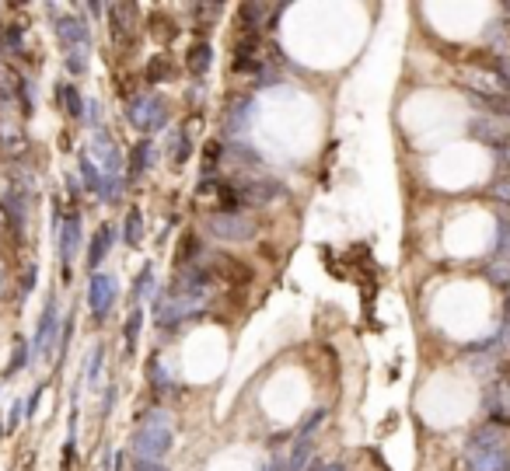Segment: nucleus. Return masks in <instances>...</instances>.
I'll use <instances>...</instances> for the list:
<instances>
[{"label": "nucleus", "mask_w": 510, "mask_h": 471, "mask_svg": "<svg viewBox=\"0 0 510 471\" xmlns=\"http://www.w3.org/2000/svg\"><path fill=\"white\" fill-rule=\"evenodd\" d=\"M203 290H186V286H172L161 300H158V307H154V318H158V325L161 328H175V325H182L186 318H193V314H200L206 304Z\"/></svg>", "instance_id": "20e7f679"}, {"label": "nucleus", "mask_w": 510, "mask_h": 471, "mask_svg": "<svg viewBox=\"0 0 510 471\" xmlns=\"http://www.w3.org/2000/svg\"><path fill=\"white\" fill-rule=\"evenodd\" d=\"M140 325H144V311H140V307H133V311H129V318H126V346H129V349L136 346Z\"/></svg>", "instance_id": "b1692460"}, {"label": "nucleus", "mask_w": 510, "mask_h": 471, "mask_svg": "<svg viewBox=\"0 0 510 471\" xmlns=\"http://www.w3.org/2000/svg\"><path fill=\"white\" fill-rule=\"evenodd\" d=\"M133 471H168L161 461H133Z\"/></svg>", "instance_id": "2f4dec72"}, {"label": "nucleus", "mask_w": 510, "mask_h": 471, "mask_svg": "<svg viewBox=\"0 0 510 471\" xmlns=\"http://www.w3.org/2000/svg\"><path fill=\"white\" fill-rule=\"evenodd\" d=\"M493 195H497V199H504V202H510V175H507V179H500V182L493 186Z\"/></svg>", "instance_id": "7c9ffc66"}, {"label": "nucleus", "mask_w": 510, "mask_h": 471, "mask_svg": "<svg viewBox=\"0 0 510 471\" xmlns=\"http://www.w3.org/2000/svg\"><path fill=\"white\" fill-rule=\"evenodd\" d=\"M4 286H7V269H4V259H0V297H4Z\"/></svg>", "instance_id": "c9c22d12"}, {"label": "nucleus", "mask_w": 510, "mask_h": 471, "mask_svg": "<svg viewBox=\"0 0 510 471\" xmlns=\"http://www.w3.org/2000/svg\"><path fill=\"white\" fill-rule=\"evenodd\" d=\"M276 81H280V70H276V67H269V63L255 74V84H259V88H269V84H276Z\"/></svg>", "instance_id": "cd10ccee"}, {"label": "nucleus", "mask_w": 510, "mask_h": 471, "mask_svg": "<svg viewBox=\"0 0 510 471\" xmlns=\"http://www.w3.org/2000/svg\"><path fill=\"white\" fill-rule=\"evenodd\" d=\"M472 136L490 143V147L504 143V140H510V115H479V119H472Z\"/></svg>", "instance_id": "9d476101"}, {"label": "nucleus", "mask_w": 510, "mask_h": 471, "mask_svg": "<svg viewBox=\"0 0 510 471\" xmlns=\"http://www.w3.org/2000/svg\"><path fill=\"white\" fill-rule=\"evenodd\" d=\"M210 231L224 241H248L255 234V220H248L245 213H213Z\"/></svg>", "instance_id": "6e6552de"}, {"label": "nucleus", "mask_w": 510, "mask_h": 471, "mask_svg": "<svg viewBox=\"0 0 510 471\" xmlns=\"http://www.w3.org/2000/svg\"><path fill=\"white\" fill-rule=\"evenodd\" d=\"M136 4H112L108 7V35L119 49H133L136 46V35H140V25H136Z\"/></svg>", "instance_id": "423d86ee"}, {"label": "nucleus", "mask_w": 510, "mask_h": 471, "mask_svg": "<svg viewBox=\"0 0 510 471\" xmlns=\"http://www.w3.org/2000/svg\"><path fill=\"white\" fill-rule=\"evenodd\" d=\"M25 363H28V346L18 339V349H14V360H11V374H14V370H21Z\"/></svg>", "instance_id": "c85d7f7f"}, {"label": "nucleus", "mask_w": 510, "mask_h": 471, "mask_svg": "<svg viewBox=\"0 0 510 471\" xmlns=\"http://www.w3.org/2000/svg\"><path fill=\"white\" fill-rule=\"evenodd\" d=\"M493 154H497L500 168H507V175H510V140H504V143H497V147H493Z\"/></svg>", "instance_id": "c756f323"}, {"label": "nucleus", "mask_w": 510, "mask_h": 471, "mask_svg": "<svg viewBox=\"0 0 510 471\" xmlns=\"http://www.w3.org/2000/svg\"><path fill=\"white\" fill-rule=\"evenodd\" d=\"M56 39L63 46V60L70 74H88V60H91V28L84 18H56Z\"/></svg>", "instance_id": "7ed1b4c3"}, {"label": "nucleus", "mask_w": 510, "mask_h": 471, "mask_svg": "<svg viewBox=\"0 0 510 471\" xmlns=\"http://www.w3.org/2000/svg\"><path fill=\"white\" fill-rule=\"evenodd\" d=\"M147 377H151V384H154L158 391H172V387H175V380L161 370V360H151V363H147Z\"/></svg>", "instance_id": "5701e85b"}, {"label": "nucleus", "mask_w": 510, "mask_h": 471, "mask_svg": "<svg viewBox=\"0 0 510 471\" xmlns=\"http://www.w3.org/2000/svg\"><path fill=\"white\" fill-rule=\"evenodd\" d=\"M151 283H154V269L151 266H144V273L136 276V283H133V304H140L144 300V293L151 290Z\"/></svg>", "instance_id": "bb28decb"}, {"label": "nucleus", "mask_w": 510, "mask_h": 471, "mask_svg": "<svg viewBox=\"0 0 510 471\" xmlns=\"http://www.w3.org/2000/svg\"><path fill=\"white\" fill-rule=\"evenodd\" d=\"M56 234H60V262H63V269H70V262H74V255L81 248V224H77V217H63Z\"/></svg>", "instance_id": "f8f14e48"}, {"label": "nucleus", "mask_w": 510, "mask_h": 471, "mask_svg": "<svg viewBox=\"0 0 510 471\" xmlns=\"http://www.w3.org/2000/svg\"><path fill=\"white\" fill-rule=\"evenodd\" d=\"M0 433H4V426H0Z\"/></svg>", "instance_id": "e433bc0d"}, {"label": "nucleus", "mask_w": 510, "mask_h": 471, "mask_svg": "<svg viewBox=\"0 0 510 471\" xmlns=\"http://www.w3.org/2000/svg\"><path fill=\"white\" fill-rule=\"evenodd\" d=\"M151 157H154V147H151V140L144 136V140L129 150V179H136L140 172H147V168H151Z\"/></svg>", "instance_id": "f3484780"}, {"label": "nucleus", "mask_w": 510, "mask_h": 471, "mask_svg": "<svg viewBox=\"0 0 510 471\" xmlns=\"http://www.w3.org/2000/svg\"><path fill=\"white\" fill-rule=\"evenodd\" d=\"M126 119H129L133 129H140L144 136H147V133H158V129L168 122V101L154 91L133 94L129 105H126Z\"/></svg>", "instance_id": "39448f33"}, {"label": "nucleus", "mask_w": 510, "mask_h": 471, "mask_svg": "<svg viewBox=\"0 0 510 471\" xmlns=\"http://www.w3.org/2000/svg\"><path fill=\"white\" fill-rule=\"evenodd\" d=\"M189 140H193V136H186L182 129H175V133L168 136V157H172V164H175V168L189 161V150H193V147H189Z\"/></svg>", "instance_id": "6ab92c4d"}, {"label": "nucleus", "mask_w": 510, "mask_h": 471, "mask_svg": "<svg viewBox=\"0 0 510 471\" xmlns=\"http://www.w3.org/2000/svg\"><path fill=\"white\" fill-rule=\"evenodd\" d=\"M147 81H161V77H172V63L165 60V56H154L151 63H147Z\"/></svg>", "instance_id": "393cba45"}, {"label": "nucleus", "mask_w": 510, "mask_h": 471, "mask_svg": "<svg viewBox=\"0 0 510 471\" xmlns=\"http://www.w3.org/2000/svg\"><path fill=\"white\" fill-rule=\"evenodd\" d=\"M39 398H42V387H39V391H35V394H32V398L25 401V408H28V415H35V408H39Z\"/></svg>", "instance_id": "72a5a7b5"}, {"label": "nucleus", "mask_w": 510, "mask_h": 471, "mask_svg": "<svg viewBox=\"0 0 510 471\" xmlns=\"http://www.w3.org/2000/svg\"><path fill=\"white\" fill-rule=\"evenodd\" d=\"M129 451H133V461H161L172 451V419H168V412H147L129 437Z\"/></svg>", "instance_id": "f03ea898"}, {"label": "nucleus", "mask_w": 510, "mask_h": 471, "mask_svg": "<svg viewBox=\"0 0 510 471\" xmlns=\"http://www.w3.org/2000/svg\"><path fill=\"white\" fill-rule=\"evenodd\" d=\"M112 238H115V234H112V227H108V224H102V227H98V234L91 238V248H88V266H91V269H98V266H102V259L108 255V248H112Z\"/></svg>", "instance_id": "dca6fc26"}, {"label": "nucleus", "mask_w": 510, "mask_h": 471, "mask_svg": "<svg viewBox=\"0 0 510 471\" xmlns=\"http://www.w3.org/2000/svg\"><path fill=\"white\" fill-rule=\"evenodd\" d=\"M84 108H88V112H84V115H88V122H91V126H98V105H95V101H88Z\"/></svg>", "instance_id": "473e14b6"}, {"label": "nucleus", "mask_w": 510, "mask_h": 471, "mask_svg": "<svg viewBox=\"0 0 510 471\" xmlns=\"http://www.w3.org/2000/svg\"><path fill=\"white\" fill-rule=\"evenodd\" d=\"M200 255V248H196V238L193 234H186L182 238V245H179V255H175V266H186L189 259H196Z\"/></svg>", "instance_id": "a878e982"}, {"label": "nucleus", "mask_w": 510, "mask_h": 471, "mask_svg": "<svg viewBox=\"0 0 510 471\" xmlns=\"http://www.w3.org/2000/svg\"><path fill=\"white\" fill-rule=\"evenodd\" d=\"M56 98H63V108H67V115L70 119H84V101H81V94L74 84H63V88H56Z\"/></svg>", "instance_id": "aec40b11"}, {"label": "nucleus", "mask_w": 510, "mask_h": 471, "mask_svg": "<svg viewBox=\"0 0 510 471\" xmlns=\"http://www.w3.org/2000/svg\"><path fill=\"white\" fill-rule=\"evenodd\" d=\"M252 119H255V101H252L248 94L234 98L231 108L224 112V136H238V133H245Z\"/></svg>", "instance_id": "9b49d317"}, {"label": "nucleus", "mask_w": 510, "mask_h": 471, "mask_svg": "<svg viewBox=\"0 0 510 471\" xmlns=\"http://www.w3.org/2000/svg\"><path fill=\"white\" fill-rule=\"evenodd\" d=\"M468 471H510V430L504 422H486L472 433L465 451Z\"/></svg>", "instance_id": "f257e3e1"}, {"label": "nucleus", "mask_w": 510, "mask_h": 471, "mask_svg": "<svg viewBox=\"0 0 510 471\" xmlns=\"http://www.w3.org/2000/svg\"><path fill=\"white\" fill-rule=\"evenodd\" d=\"M140 238H144V217H140V209H129V217H126V245L136 248Z\"/></svg>", "instance_id": "4be33fe9"}, {"label": "nucleus", "mask_w": 510, "mask_h": 471, "mask_svg": "<svg viewBox=\"0 0 510 471\" xmlns=\"http://www.w3.org/2000/svg\"><path fill=\"white\" fill-rule=\"evenodd\" d=\"M81 179H84V186H88V192H102V172H98V164L88 157V154H81Z\"/></svg>", "instance_id": "412c9836"}, {"label": "nucleus", "mask_w": 510, "mask_h": 471, "mask_svg": "<svg viewBox=\"0 0 510 471\" xmlns=\"http://www.w3.org/2000/svg\"><path fill=\"white\" fill-rule=\"evenodd\" d=\"M88 304H91L95 321H105L108 307L115 304V280H112L108 273H95V276L88 280Z\"/></svg>", "instance_id": "1a4fd4ad"}, {"label": "nucleus", "mask_w": 510, "mask_h": 471, "mask_svg": "<svg viewBox=\"0 0 510 471\" xmlns=\"http://www.w3.org/2000/svg\"><path fill=\"white\" fill-rule=\"evenodd\" d=\"M53 335H56V300H49L46 311H42V321H39V332H35V353H49Z\"/></svg>", "instance_id": "4468645a"}, {"label": "nucleus", "mask_w": 510, "mask_h": 471, "mask_svg": "<svg viewBox=\"0 0 510 471\" xmlns=\"http://www.w3.org/2000/svg\"><path fill=\"white\" fill-rule=\"evenodd\" d=\"M28 192L25 188H11L7 195H4V213H7V220H11V227L18 231V234H25V224H28Z\"/></svg>", "instance_id": "ddd939ff"}, {"label": "nucleus", "mask_w": 510, "mask_h": 471, "mask_svg": "<svg viewBox=\"0 0 510 471\" xmlns=\"http://www.w3.org/2000/svg\"><path fill=\"white\" fill-rule=\"evenodd\" d=\"M95 164H98V172H102V179H112V182H122V150L115 147V140H108L105 133L98 136H91V143H88V150H84Z\"/></svg>", "instance_id": "0eeeda50"}, {"label": "nucleus", "mask_w": 510, "mask_h": 471, "mask_svg": "<svg viewBox=\"0 0 510 471\" xmlns=\"http://www.w3.org/2000/svg\"><path fill=\"white\" fill-rule=\"evenodd\" d=\"M311 471H346V465H339V461H329V465H314Z\"/></svg>", "instance_id": "f704fd0d"}, {"label": "nucleus", "mask_w": 510, "mask_h": 471, "mask_svg": "<svg viewBox=\"0 0 510 471\" xmlns=\"http://www.w3.org/2000/svg\"><path fill=\"white\" fill-rule=\"evenodd\" d=\"M210 63H213V49H210V42H196V46H189V53H186V67H189L193 77H203L206 70H210Z\"/></svg>", "instance_id": "2eb2a0df"}, {"label": "nucleus", "mask_w": 510, "mask_h": 471, "mask_svg": "<svg viewBox=\"0 0 510 471\" xmlns=\"http://www.w3.org/2000/svg\"><path fill=\"white\" fill-rule=\"evenodd\" d=\"M266 14H280V7H269V4H241V25L245 28H255L266 21Z\"/></svg>", "instance_id": "a211bd4d"}]
</instances>
